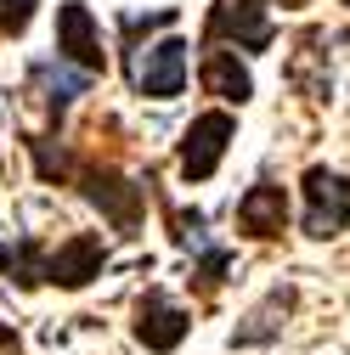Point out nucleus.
I'll list each match as a JSON object with an SVG mask.
<instances>
[{"instance_id":"nucleus-3","label":"nucleus","mask_w":350,"mask_h":355,"mask_svg":"<svg viewBox=\"0 0 350 355\" xmlns=\"http://www.w3.org/2000/svg\"><path fill=\"white\" fill-rule=\"evenodd\" d=\"M299 187H305V237H339L350 226V175L311 164Z\"/></svg>"},{"instance_id":"nucleus-5","label":"nucleus","mask_w":350,"mask_h":355,"mask_svg":"<svg viewBox=\"0 0 350 355\" xmlns=\"http://www.w3.org/2000/svg\"><path fill=\"white\" fill-rule=\"evenodd\" d=\"M266 6L272 0H215L203 40H226V46H238V51H272L277 28H272Z\"/></svg>"},{"instance_id":"nucleus-12","label":"nucleus","mask_w":350,"mask_h":355,"mask_svg":"<svg viewBox=\"0 0 350 355\" xmlns=\"http://www.w3.org/2000/svg\"><path fill=\"white\" fill-rule=\"evenodd\" d=\"M46 259H51V248L40 237H23V243L0 237V277L17 282V288H40V282H46Z\"/></svg>"},{"instance_id":"nucleus-16","label":"nucleus","mask_w":350,"mask_h":355,"mask_svg":"<svg viewBox=\"0 0 350 355\" xmlns=\"http://www.w3.org/2000/svg\"><path fill=\"white\" fill-rule=\"evenodd\" d=\"M0 349H12V355H17V333H12V327H0Z\"/></svg>"},{"instance_id":"nucleus-8","label":"nucleus","mask_w":350,"mask_h":355,"mask_svg":"<svg viewBox=\"0 0 350 355\" xmlns=\"http://www.w3.org/2000/svg\"><path fill=\"white\" fill-rule=\"evenodd\" d=\"M102 265H108V243L97 237V232H74L62 248H51V259H46V282H57V288H85L91 277H102Z\"/></svg>"},{"instance_id":"nucleus-11","label":"nucleus","mask_w":350,"mask_h":355,"mask_svg":"<svg viewBox=\"0 0 350 355\" xmlns=\"http://www.w3.org/2000/svg\"><path fill=\"white\" fill-rule=\"evenodd\" d=\"M57 62H62V57H57ZM57 62H34V68H28V79H34V85H46V107H51V124H62V113L74 107V96H85V91H91V79H97V73H85V68L62 73Z\"/></svg>"},{"instance_id":"nucleus-7","label":"nucleus","mask_w":350,"mask_h":355,"mask_svg":"<svg viewBox=\"0 0 350 355\" xmlns=\"http://www.w3.org/2000/svg\"><path fill=\"white\" fill-rule=\"evenodd\" d=\"M57 57L85 68V73H102L108 57H102V40H97V17L85 0H62L57 6Z\"/></svg>"},{"instance_id":"nucleus-14","label":"nucleus","mask_w":350,"mask_h":355,"mask_svg":"<svg viewBox=\"0 0 350 355\" xmlns=\"http://www.w3.org/2000/svg\"><path fill=\"white\" fill-rule=\"evenodd\" d=\"M226 265H232V254L226 248H203V259H198V293H215V288H221L226 282Z\"/></svg>"},{"instance_id":"nucleus-9","label":"nucleus","mask_w":350,"mask_h":355,"mask_svg":"<svg viewBox=\"0 0 350 355\" xmlns=\"http://www.w3.org/2000/svg\"><path fill=\"white\" fill-rule=\"evenodd\" d=\"M238 232L254 237V243H272L288 232V192L277 181H254L243 198H238Z\"/></svg>"},{"instance_id":"nucleus-1","label":"nucleus","mask_w":350,"mask_h":355,"mask_svg":"<svg viewBox=\"0 0 350 355\" xmlns=\"http://www.w3.org/2000/svg\"><path fill=\"white\" fill-rule=\"evenodd\" d=\"M187 40L181 34H164L158 46L147 51H130V85H136V96H153V102H169L187 91Z\"/></svg>"},{"instance_id":"nucleus-6","label":"nucleus","mask_w":350,"mask_h":355,"mask_svg":"<svg viewBox=\"0 0 350 355\" xmlns=\"http://www.w3.org/2000/svg\"><path fill=\"white\" fill-rule=\"evenodd\" d=\"M187 327H192V316H187L169 293H158V288L142 293V304H136V344H142V349H153V355L181 349Z\"/></svg>"},{"instance_id":"nucleus-13","label":"nucleus","mask_w":350,"mask_h":355,"mask_svg":"<svg viewBox=\"0 0 350 355\" xmlns=\"http://www.w3.org/2000/svg\"><path fill=\"white\" fill-rule=\"evenodd\" d=\"M288 310H294V288H277V293H272V299L249 316V327H238V333H232V344H243V349H249V344L277 338V333H283V322H288Z\"/></svg>"},{"instance_id":"nucleus-2","label":"nucleus","mask_w":350,"mask_h":355,"mask_svg":"<svg viewBox=\"0 0 350 355\" xmlns=\"http://www.w3.org/2000/svg\"><path fill=\"white\" fill-rule=\"evenodd\" d=\"M74 181H79V192L85 198H91L108 220H113V226L124 232V237H136L142 232V203H147V187H136V181H124V175L119 169H97V164H79L74 169Z\"/></svg>"},{"instance_id":"nucleus-15","label":"nucleus","mask_w":350,"mask_h":355,"mask_svg":"<svg viewBox=\"0 0 350 355\" xmlns=\"http://www.w3.org/2000/svg\"><path fill=\"white\" fill-rule=\"evenodd\" d=\"M40 0H0V34H23Z\"/></svg>"},{"instance_id":"nucleus-10","label":"nucleus","mask_w":350,"mask_h":355,"mask_svg":"<svg viewBox=\"0 0 350 355\" xmlns=\"http://www.w3.org/2000/svg\"><path fill=\"white\" fill-rule=\"evenodd\" d=\"M198 79H203V91H209V96H221L226 107H243V102L254 96V79H249V68L238 62V51H221V40H209V46H203Z\"/></svg>"},{"instance_id":"nucleus-17","label":"nucleus","mask_w":350,"mask_h":355,"mask_svg":"<svg viewBox=\"0 0 350 355\" xmlns=\"http://www.w3.org/2000/svg\"><path fill=\"white\" fill-rule=\"evenodd\" d=\"M344 6H350V0H344ZM339 40H344V46H350V28H344V34H339Z\"/></svg>"},{"instance_id":"nucleus-4","label":"nucleus","mask_w":350,"mask_h":355,"mask_svg":"<svg viewBox=\"0 0 350 355\" xmlns=\"http://www.w3.org/2000/svg\"><path fill=\"white\" fill-rule=\"evenodd\" d=\"M232 136H238V119H232L226 107L198 113V119L187 124V136H181V181H187V187L209 181V175L221 169V158H226Z\"/></svg>"}]
</instances>
